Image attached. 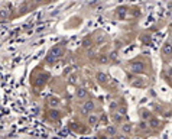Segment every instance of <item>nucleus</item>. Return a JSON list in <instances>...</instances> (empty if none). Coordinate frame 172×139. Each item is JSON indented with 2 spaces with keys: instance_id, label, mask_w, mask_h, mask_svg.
I'll return each instance as SVG.
<instances>
[{
  "instance_id": "17",
  "label": "nucleus",
  "mask_w": 172,
  "mask_h": 139,
  "mask_svg": "<svg viewBox=\"0 0 172 139\" xmlns=\"http://www.w3.org/2000/svg\"><path fill=\"white\" fill-rule=\"evenodd\" d=\"M107 61H108V59H107V57H101V58H100V62H103V64H106Z\"/></svg>"
},
{
  "instance_id": "7",
  "label": "nucleus",
  "mask_w": 172,
  "mask_h": 139,
  "mask_svg": "<svg viewBox=\"0 0 172 139\" xmlns=\"http://www.w3.org/2000/svg\"><path fill=\"white\" fill-rule=\"evenodd\" d=\"M48 104H49L51 107H56V106L59 104V99H58V97H54V96H51V97L48 99Z\"/></svg>"
},
{
  "instance_id": "10",
  "label": "nucleus",
  "mask_w": 172,
  "mask_h": 139,
  "mask_svg": "<svg viewBox=\"0 0 172 139\" xmlns=\"http://www.w3.org/2000/svg\"><path fill=\"white\" fill-rule=\"evenodd\" d=\"M9 15H10V12L7 9H1L0 10V19H6V17H9Z\"/></svg>"
},
{
  "instance_id": "12",
  "label": "nucleus",
  "mask_w": 172,
  "mask_h": 139,
  "mask_svg": "<svg viewBox=\"0 0 172 139\" xmlns=\"http://www.w3.org/2000/svg\"><path fill=\"white\" fill-rule=\"evenodd\" d=\"M28 9H29V6H28V3H25V4H22V7H19V13L23 15V13H26Z\"/></svg>"
},
{
  "instance_id": "16",
  "label": "nucleus",
  "mask_w": 172,
  "mask_h": 139,
  "mask_svg": "<svg viewBox=\"0 0 172 139\" xmlns=\"http://www.w3.org/2000/svg\"><path fill=\"white\" fill-rule=\"evenodd\" d=\"M35 3H38V4H39V3H49V1H51V0H34Z\"/></svg>"
},
{
  "instance_id": "8",
  "label": "nucleus",
  "mask_w": 172,
  "mask_h": 139,
  "mask_svg": "<svg viewBox=\"0 0 172 139\" xmlns=\"http://www.w3.org/2000/svg\"><path fill=\"white\" fill-rule=\"evenodd\" d=\"M48 116H49V119H52V120H56L59 118V113L56 110H49L48 112Z\"/></svg>"
},
{
  "instance_id": "5",
  "label": "nucleus",
  "mask_w": 172,
  "mask_h": 139,
  "mask_svg": "<svg viewBox=\"0 0 172 139\" xmlns=\"http://www.w3.org/2000/svg\"><path fill=\"white\" fill-rule=\"evenodd\" d=\"M162 55L163 57H169L172 55V44H165L162 48Z\"/></svg>"
},
{
  "instance_id": "14",
  "label": "nucleus",
  "mask_w": 172,
  "mask_h": 139,
  "mask_svg": "<svg viewBox=\"0 0 172 139\" xmlns=\"http://www.w3.org/2000/svg\"><path fill=\"white\" fill-rule=\"evenodd\" d=\"M113 120L116 122V123H119V122H121V120H123V119H121V116H120V115H119V113H116V115L113 116Z\"/></svg>"
},
{
  "instance_id": "1",
  "label": "nucleus",
  "mask_w": 172,
  "mask_h": 139,
  "mask_svg": "<svg viewBox=\"0 0 172 139\" xmlns=\"http://www.w3.org/2000/svg\"><path fill=\"white\" fill-rule=\"evenodd\" d=\"M64 55V48L61 47V45H58V47H55V48H52L49 54H48V57H46V62L48 64H54L58 58H61Z\"/></svg>"
},
{
  "instance_id": "3",
  "label": "nucleus",
  "mask_w": 172,
  "mask_h": 139,
  "mask_svg": "<svg viewBox=\"0 0 172 139\" xmlns=\"http://www.w3.org/2000/svg\"><path fill=\"white\" fill-rule=\"evenodd\" d=\"M94 109H96V104H94V102L90 100V102H86V103L81 106V113L83 115H90Z\"/></svg>"
},
{
  "instance_id": "15",
  "label": "nucleus",
  "mask_w": 172,
  "mask_h": 139,
  "mask_svg": "<svg viewBox=\"0 0 172 139\" xmlns=\"http://www.w3.org/2000/svg\"><path fill=\"white\" fill-rule=\"evenodd\" d=\"M130 132V125H123V132Z\"/></svg>"
},
{
  "instance_id": "13",
  "label": "nucleus",
  "mask_w": 172,
  "mask_h": 139,
  "mask_svg": "<svg viewBox=\"0 0 172 139\" xmlns=\"http://www.w3.org/2000/svg\"><path fill=\"white\" fill-rule=\"evenodd\" d=\"M158 123H159L158 119H151V120H149V126H151V128H156V126H158Z\"/></svg>"
},
{
  "instance_id": "6",
  "label": "nucleus",
  "mask_w": 172,
  "mask_h": 139,
  "mask_svg": "<svg viewBox=\"0 0 172 139\" xmlns=\"http://www.w3.org/2000/svg\"><path fill=\"white\" fill-rule=\"evenodd\" d=\"M96 78H97V81H98L100 84H106V83H107V75H106L104 72H97Z\"/></svg>"
},
{
  "instance_id": "2",
  "label": "nucleus",
  "mask_w": 172,
  "mask_h": 139,
  "mask_svg": "<svg viewBox=\"0 0 172 139\" xmlns=\"http://www.w3.org/2000/svg\"><path fill=\"white\" fill-rule=\"evenodd\" d=\"M130 70L133 72H143L146 70V65L142 61H133V62H130Z\"/></svg>"
},
{
  "instance_id": "4",
  "label": "nucleus",
  "mask_w": 172,
  "mask_h": 139,
  "mask_svg": "<svg viewBox=\"0 0 172 139\" xmlns=\"http://www.w3.org/2000/svg\"><path fill=\"white\" fill-rule=\"evenodd\" d=\"M87 96H88V93H87V90L84 87H78L75 90V97L78 100H84V99H87Z\"/></svg>"
},
{
  "instance_id": "11",
  "label": "nucleus",
  "mask_w": 172,
  "mask_h": 139,
  "mask_svg": "<svg viewBox=\"0 0 172 139\" xmlns=\"http://www.w3.org/2000/svg\"><path fill=\"white\" fill-rule=\"evenodd\" d=\"M106 132H107L108 135H116V133H117V129H116L114 126H108V128L106 129Z\"/></svg>"
},
{
  "instance_id": "9",
  "label": "nucleus",
  "mask_w": 172,
  "mask_h": 139,
  "mask_svg": "<svg viewBox=\"0 0 172 139\" xmlns=\"http://www.w3.org/2000/svg\"><path fill=\"white\" fill-rule=\"evenodd\" d=\"M98 122V116H96V115H90V118H88V123L90 125H96Z\"/></svg>"
}]
</instances>
